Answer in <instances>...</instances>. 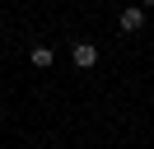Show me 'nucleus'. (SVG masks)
Segmentation results:
<instances>
[{"label": "nucleus", "instance_id": "obj_1", "mask_svg": "<svg viewBox=\"0 0 154 149\" xmlns=\"http://www.w3.org/2000/svg\"><path fill=\"white\" fill-rule=\"evenodd\" d=\"M70 61H75L79 70H94V65H98V47L94 42H75V47H70Z\"/></svg>", "mask_w": 154, "mask_h": 149}, {"label": "nucleus", "instance_id": "obj_2", "mask_svg": "<svg viewBox=\"0 0 154 149\" xmlns=\"http://www.w3.org/2000/svg\"><path fill=\"white\" fill-rule=\"evenodd\" d=\"M117 28H122V33H140V28H145V9H140V5L122 9V19H117Z\"/></svg>", "mask_w": 154, "mask_h": 149}, {"label": "nucleus", "instance_id": "obj_3", "mask_svg": "<svg viewBox=\"0 0 154 149\" xmlns=\"http://www.w3.org/2000/svg\"><path fill=\"white\" fill-rule=\"evenodd\" d=\"M33 65L47 70V65H51V47H33Z\"/></svg>", "mask_w": 154, "mask_h": 149}, {"label": "nucleus", "instance_id": "obj_4", "mask_svg": "<svg viewBox=\"0 0 154 149\" xmlns=\"http://www.w3.org/2000/svg\"><path fill=\"white\" fill-rule=\"evenodd\" d=\"M140 5H154V0H140Z\"/></svg>", "mask_w": 154, "mask_h": 149}]
</instances>
